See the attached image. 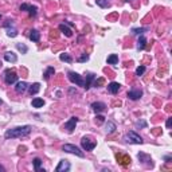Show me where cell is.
<instances>
[{
    "label": "cell",
    "mask_w": 172,
    "mask_h": 172,
    "mask_svg": "<svg viewBox=\"0 0 172 172\" xmlns=\"http://www.w3.org/2000/svg\"><path fill=\"white\" fill-rule=\"evenodd\" d=\"M31 126L30 125H24V126H16V128H11L5 132L4 137L7 140L10 139H18V137H26L31 133Z\"/></svg>",
    "instance_id": "6da1fadb"
},
{
    "label": "cell",
    "mask_w": 172,
    "mask_h": 172,
    "mask_svg": "<svg viewBox=\"0 0 172 172\" xmlns=\"http://www.w3.org/2000/svg\"><path fill=\"white\" fill-rule=\"evenodd\" d=\"M62 150H64V152H67V153H73V155L78 156V157H83V156H85V153H83L77 145H73V144H64L63 147H62Z\"/></svg>",
    "instance_id": "7a4b0ae2"
},
{
    "label": "cell",
    "mask_w": 172,
    "mask_h": 172,
    "mask_svg": "<svg viewBox=\"0 0 172 172\" xmlns=\"http://www.w3.org/2000/svg\"><path fill=\"white\" fill-rule=\"evenodd\" d=\"M125 141L126 142H130V144H142V139L140 134H137L134 130H130L125 134Z\"/></svg>",
    "instance_id": "3957f363"
},
{
    "label": "cell",
    "mask_w": 172,
    "mask_h": 172,
    "mask_svg": "<svg viewBox=\"0 0 172 172\" xmlns=\"http://www.w3.org/2000/svg\"><path fill=\"white\" fill-rule=\"evenodd\" d=\"M96 145H97V142L94 141V140H91L90 137H82L81 139V147H82V149L83 150H93L94 148H96Z\"/></svg>",
    "instance_id": "277c9868"
},
{
    "label": "cell",
    "mask_w": 172,
    "mask_h": 172,
    "mask_svg": "<svg viewBox=\"0 0 172 172\" xmlns=\"http://www.w3.org/2000/svg\"><path fill=\"white\" fill-rule=\"evenodd\" d=\"M4 81L7 85H13L18 82V74L13 70H5L4 73Z\"/></svg>",
    "instance_id": "5b68a950"
},
{
    "label": "cell",
    "mask_w": 172,
    "mask_h": 172,
    "mask_svg": "<svg viewBox=\"0 0 172 172\" xmlns=\"http://www.w3.org/2000/svg\"><path fill=\"white\" fill-rule=\"evenodd\" d=\"M67 77H69V79L73 83H75L77 86H82V87H83V78L81 77L78 73H75V71H69V73H67Z\"/></svg>",
    "instance_id": "8992f818"
},
{
    "label": "cell",
    "mask_w": 172,
    "mask_h": 172,
    "mask_svg": "<svg viewBox=\"0 0 172 172\" xmlns=\"http://www.w3.org/2000/svg\"><path fill=\"white\" fill-rule=\"evenodd\" d=\"M77 122H78V118L77 117H71L67 122H64V126L63 128L66 129L69 133H73L74 132V129H75V125H77Z\"/></svg>",
    "instance_id": "52a82bcc"
},
{
    "label": "cell",
    "mask_w": 172,
    "mask_h": 172,
    "mask_svg": "<svg viewBox=\"0 0 172 172\" xmlns=\"http://www.w3.org/2000/svg\"><path fill=\"white\" fill-rule=\"evenodd\" d=\"M70 168H71V164H70L69 161H67V160H61V161H59V164L56 165L55 171L56 172H67V171H70Z\"/></svg>",
    "instance_id": "ba28073f"
},
{
    "label": "cell",
    "mask_w": 172,
    "mask_h": 172,
    "mask_svg": "<svg viewBox=\"0 0 172 172\" xmlns=\"http://www.w3.org/2000/svg\"><path fill=\"white\" fill-rule=\"evenodd\" d=\"M91 109H93L94 113L98 114V113H102L106 109V105H105L104 102H93V104H91Z\"/></svg>",
    "instance_id": "9c48e42d"
},
{
    "label": "cell",
    "mask_w": 172,
    "mask_h": 172,
    "mask_svg": "<svg viewBox=\"0 0 172 172\" xmlns=\"http://www.w3.org/2000/svg\"><path fill=\"white\" fill-rule=\"evenodd\" d=\"M141 96H142V90H140V89H133V90H129L128 91V97L130 99H133V101L141 98Z\"/></svg>",
    "instance_id": "30bf717a"
},
{
    "label": "cell",
    "mask_w": 172,
    "mask_h": 172,
    "mask_svg": "<svg viewBox=\"0 0 172 172\" xmlns=\"http://www.w3.org/2000/svg\"><path fill=\"white\" fill-rule=\"evenodd\" d=\"M94 79H96V75L91 74V73H89V74L86 75V81H83V89L89 90V89H90V86L93 85V81Z\"/></svg>",
    "instance_id": "8fae6325"
},
{
    "label": "cell",
    "mask_w": 172,
    "mask_h": 172,
    "mask_svg": "<svg viewBox=\"0 0 172 172\" xmlns=\"http://www.w3.org/2000/svg\"><path fill=\"white\" fill-rule=\"evenodd\" d=\"M137 157H139V160L141 161V163L148 164V165H150V167H152V159H150V156H149V155H147V153H142V152H140L139 155H137Z\"/></svg>",
    "instance_id": "7c38bea8"
},
{
    "label": "cell",
    "mask_w": 172,
    "mask_h": 172,
    "mask_svg": "<svg viewBox=\"0 0 172 172\" xmlns=\"http://www.w3.org/2000/svg\"><path fill=\"white\" fill-rule=\"evenodd\" d=\"M116 157H117L118 163L121 164V165H128V164H130V157L126 155H121V153H117L116 155Z\"/></svg>",
    "instance_id": "4fadbf2b"
},
{
    "label": "cell",
    "mask_w": 172,
    "mask_h": 172,
    "mask_svg": "<svg viewBox=\"0 0 172 172\" xmlns=\"http://www.w3.org/2000/svg\"><path fill=\"white\" fill-rule=\"evenodd\" d=\"M27 89H28V83H27V82H24V81L16 82V86H15L16 93H24Z\"/></svg>",
    "instance_id": "5bb4252c"
},
{
    "label": "cell",
    "mask_w": 172,
    "mask_h": 172,
    "mask_svg": "<svg viewBox=\"0 0 172 172\" xmlns=\"http://www.w3.org/2000/svg\"><path fill=\"white\" fill-rule=\"evenodd\" d=\"M120 83L118 82H110L109 85H108V91H109L110 94H117L118 90H120Z\"/></svg>",
    "instance_id": "9a60e30c"
},
{
    "label": "cell",
    "mask_w": 172,
    "mask_h": 172,
    "mask_svg": "<svg viewBox=\"0 0 172 172\" xmlns=\"http://www.w3.org/2000/svg\"><path fill=\"white\" fill-rule=\"evenodd\" d=\"M59 31H61V32H63V34L66 35L67 38H71V36H73V31H71V30H70L69 27H67L64 23L59 24Z\"/></svg>",
    "instance_id": "2e32d148"
},
{
    "label": "cell",
    "mask_w": 172,
    "mask_h": 172,
    "mask_svg": "<svg viewBox=\"0 0 172 172\" xmlns=\"http://www.w3.org/2000/svg\"><path fill=\"white\" fill-rule=\"evenodd\" d=\"M4 59L7 62H12V63H15V62L18 61V56H16V54H13L12 51H7V53L4 54Z\"/></svg>",
    "instance_id": "e0dca14e"
},
{
    "label": "cell",
    "mask_w": 172,
    "mask_h": 172,
    "mask_svg": "<svg viewBox=\"0 0 172 172\" xmlns=\"http://www.w3.org/2000/svg\"><path fill=\"white\" fill-rule=\"evenodd\" d=\"M39 90H40V83H38V82H35V83H32L31 86H28V93L31 94V96L39 93Z\"/></svg>",
    "instance_id": "ac0fdd59"
},
{
    "label": "cell",
    "mask_w": 172,
    "mask_h": 172,
    "mask_svg": "<svg viewBox=\"0 0 172 172\" xmlns=\"http://www.w3.org/2000/svg\"><path fill=\"white\" fill-rule=\"evenodd\" d=\"M116 129H117V126H116V124L112 122V121H108V122L105 124V130H106L108 134L113 133V132H114Z\"/></svg>",
    "instance_id": "d6986e66"
},
{
    "label": "cell",
    "mask_w": 172,
    "mask_h": 172,
    "mask_svg": "<svg viewBox=\"0 0 172 172\" xmlns=\"http://www.w3.org/2000/svg\"><path fill=\"white\" fill-rule=\"evenodd\" d=\"M30 39H31L32 42H39L40 32L38 31V30H31V31H30Z\"/></svg>",
    "instance_id": "ffe728a7"
},
{
    "label": "cell",
    "mask_w": 172,
    "mask_h": 172,
    "mask_svg": "<svg viewBox=\"0 0 172 172\" xmlns=\"http://www.w3.org/2000/svg\"><path fill=\"white\" fill-rule=\"evenodd\" d=\"M145 46H147V39H145L144 35H141V36L139 38V40H137V50H144Z\"/></svg>",
    "instance_id": "44dd1931"
},
{
    "label": "cell",
    "mask_w": 172,
    "mask_h": 172,
    "mask_svg": "<svg viewBox=\"0 0 172 172\" xmlns=\"http://www.w3.org/2000/svg\"><path fill=\"white\" fill-rule=\"evenodd\" d=\"M40 164H42V160H40L39 157H35L34 159V169L36 172H46V169L44 168H40Z\"/></svg>",
    "instance_id": "7402d4cb"
},
{
    "label": "cell",
    "mask_w": 172,
    "mask_h": 172,
    "mask_svg": "<svg viewBox=\"0 0 172 172\" xmlns=\"http://www.w3.org/2000/svg\"><path fill=\"white\" fill-rule=\"evenodd\" d=\"M31 105H32V108H36V109H39V108H43V105H44V101H43L42 98H34L32 99V102H31Z\"/></svg>",
    "instance_id": "603a6c76"
},
{
    "label": "cell",
    "mask_w": 172,
    "mask_h": 172,
    "mask_svg": "<svg viewBox=\"0 0 172 172\" xmlns=\"http://www.w3.org/2000/svg\"><path fill=\"white\" fill-rule=\"evenodd\" d=\"M54 74H55V69H54V67H47L46 71H44V74H43V78L47 81V79H50V77L54 75Z\"/></svg>",
    "instance_id": "cb8c5ba5"
},
{
    "label": "cell",
    "mask_w": 172,
    "mask_h": 172,
    "mask_svg": "<svg viewBox=\"0 0 172 172\" xmlns=\"http://www.w3.org/2000/svg\"><path fill=\"white\" fill-rule=\"evenodd\" d=\"M59 59H61L62 62H67V63H71V62H73L71 55H70V54H66V53L61 54V55H59Z\"/></svg>",
    "instance_id": "d4e9b609"
},
{
    "label": "cell",
    "mask_w": 172,
    "mask_h": 172,
    "mask_svg": "<svg viewBox=\"0 0 172 172\" xmlns=\"http://www.w3.org/2000/svg\"><path fill=\"white\" fill-rule=\"evenodd\" d=\"M108 63L109 64H117L118 63V56L116 55V54H110L109 56H108Z\"/></svg>",
    "instance_id": "484cf974"
},
{
    "label": "cell",
    "mask_w": 172,
    "mask_h": 172,
    "mask_svg": "<svg viewBox=\"0 0 172 172\" xmlns=\"http://www.w3.org/2000/svg\"><path fill=\"white\" fill-rule=\"evenodd\" d=\"M16 48H18L19 51H22V54H26L27 51H28V47H27L26 44H23V43H16Z\"/></svg>",
    "instance_id": "4316f807"
},
{
    "label": "cell",
    "mask_w": 172,
    "mask_h": 172,
    "mask_svg": "<svg viewBox=\"0 0 172 172\" xmlns=\"http://www.w3.org/2000/svg\"><path fill=\"white\" fill-rule=\"evenodd\" d=\"M145 70H147V67H145L144 64H140V66L136 69V75H139V77H140V75H142L145 73Z\"/></svg>",
    "instance_id": "83f0119b"
},
{
    "label": "cell",
    "mask_w": 172,
    "mask_h": 172,
    "mask_svg": "<svg viewBox=\"0 0 172 172\" xmlns=\"http://www.w3.org/2000/svg\"><path fill=\"white\" fill-rule=\"evenodd\" d=\"M7 35L10 38H15L18 35V30L16 28H7Z\"/></svg>",
    "instance_id": "f1b7e54d"
},
{
    "label": "cell",
    "mask_w": 172,
    "mask_h": 172,
    "mask_svg": "<svg viewBox=\"0 0 172 172\" xmlns=\"http://www.w3.org/2000/svg\"><path fill=\"white\" fill-rule=\"evenodd\" d=\"M148 28H145V27H141V28H133L132 30V32L136 35H140V34H144V32H147Z\"/></svg>",
    "instance_id": "f546056e"
},
{
    "label": "cell",
    "mask_w": 172,
    "mask_h": 172,
    "mask_svg": "<svg viewBox=\"0 0 172 172\" xmlns=\"http://www.w3.org/2000/svg\"><path fill=\"white\" fill-rule=\"evenodd\" d=\"M102 83H104V78H98V79H94V82H93L91 86H94V87H99Z\"/></svg>",
    "instance_id": "4dcf8cb0"
},
{
    "label": "cell",
    "mask_w": 172,
    "mask_h": 172,
    "mask_svg": "<svg viewBox=\"0 0 172 172\" xmlns=\"http://www.w3.org/2000/svg\"><path fill=\"white\" fill-rule=\"evenodd\" d=\"M77 61L79 62V63H83V62H87V61H89V55H87V54H82V55H81L79 58L77 59Z\"/></svg>",
    "instance_id": "1f68e13d"
},
{
    "label": "cell",
    "mask_w": 172,
    "mask_h": 172,
    "mask_svg": "<svg viewBox=\"0 0 172 172\" xmlns=\"http://www.w3.org/2000/svg\"><path fill=\"white\" fill-rule=\"evenodd\" d=\"M30 16H36V13H38V8L35 7V5H31V7H30Z\"/></svg>",
    "instance_id": "d6a6232c"
},
{
    "label": "cell",
    "mask_w": 172,
    "mask_h": 172,
    "mask_svg": "<svg viewBox=\"0 0 172 172\" xmlns=\"http://www.w3.org/2000/svg\"><path fill=\"white\" fill-rule=\"evenodd\" d=\"M97 4H98L99 7L105 8V7H108V5H109V1H108V0H97Z\"/></svg>",
    "instance_id": "836d02e7"
},
{
    "label": "cell",
    "mask_w": 172,
    "mask_h": 172,
    "mask_svg": "<svg viewBox=\"0 0 172 172\" xmlns=\"http://www.w3.org/2000/svg\"><path fill=\"white\" fill-rule=\"evenodd\" d=\"M104 121H105V117L98 113V114H97V117H96V122H97V124H102Z\"/></svg>",
    "instance_id": "e575fe53"
},
{
    "label": "cell",
    "mask_w": 172,
    "mask_h": 172,
    "mask_svg": "<svg viewBox=\"0 0 172 172\" xmlns=\"http://www.w3.org/2000/svg\"><path fill=\"white\" fill-rule=\"evenodd\" d=\"M30 7H31V4H27V3H24V4L20 5V11H30Z\"/></svg>",
    "instance_id": "d590c367"
},
{
    "label": "cell",
    "mask_w": 172,
    "mask_h": 172,
    "mask_svg": "<svg viewBox=\"0 0 172 172\" xmlns=\"http://www.w3.org/2000/svg\"><path fill=\"white\" fill-rule=\"evenodd\" d=\"M171 124H172V118L169 117L168 120H167V124H165V125H167V128H171Z\"/></svg>",
    "instance_id": "8d00e7d4"
},
{
    "label": "cell",
    "mask_w": 172,
    "mask_h": 172,
    "mask_svg": "<svg viewBox=\"0 0 172 172\" xmlns=\"http://www.w3.org/2000/svg\"><path fill=\"white\" fill-rule=\"evenodd\" d=\"M164 160H165L167 163H169V161L172 160V157H171V156H164Z\"/></svg>",
    "instance_id": "74e56055"
},
{
    "label": "cell",
    "mask_w": 172,
    "mask_h": 172,
    "mask_svg": "<svg viewBox=\"0 0 172 172\" xmlns=\"http://www.w3.org/2000/svg\"><path fill=\"white\" fill-rule=\"evenodd\" d=\"M0 171H5V169H4V167H1V165H0Z\"/></svg>",
    "instance_id": "f35d334b"
},
{
    "label": "cell",
    "mask_w": 172,
    "mask_h": 172,
    "mask_svg": "<svg viewBox=\"0 0 172 172\" xmlns=\"http://www.w3.org/2000/svg\"><path fill=\"white\" fill-rule=\"evenodd\" d=\"M125 1H128V3H129V1H132V0H125Z\"/></svg>",
    "instance_id": "ab89813d"
},
{
    "label": "cell",
    "mask_w": 172,
    "mask_h": 172,
    "mask_svg": "<svg viewBox=\"0 0 172 172\" xmlns=\"http://www.w3.org/2000/svg\"><path fill=\"white\" fill-rule=\"evenodd\" d=\"M3 104V101H1V99H0V105H1Z\"/></svg>",
    "instance_id": "60d3db41"
},
{
    "label": "cell",
    "mask_w": 172,
    "mask_h": 172,
    "mask_svg": "<svg viewBox=\"0 0 172 172\" xmlns=\"http://www.w3.org/2000/svg\"><path fill=\"white\" fill-rule=\"evenodd\" d=\"M0 19H1V15H0Z\"/></svg>",
    "instance_id": "b9f144b4"
}]
</instances>
